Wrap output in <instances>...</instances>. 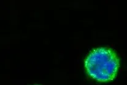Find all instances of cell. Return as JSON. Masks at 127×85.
Instances as JSON below:
<instances>
[{"label":"cell","mask_w":127,"mask_h":85,"mask_svg":"<svg viewBox=\"0 0 127 85\" xmlns=\"http://www.w3.org/2000/svg\"><path fill=\"white\" fill-rule=\"evenodd\" d=\"M120 67L116 53L107 48H99L92 51L85 61L88 74L99 82H107L116 78Z\"/></svg>","instance_id":"1"}]
</instances>
